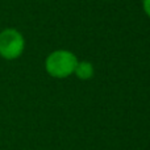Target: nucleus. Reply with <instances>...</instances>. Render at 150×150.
<instances>
[{
  "label": "nucleus",
  "instance_id": "nucleus-4",
  "mask_svg": "<svg viewBox=\"0 0 150 150\" xmlns=\"http://www.w3.org/2000/svg\"><path fill=\"white\" fill-rule=\"evenodd\" d=\"M144 11L146 12V15L150 17V0H144Z\"/></svg>",
  "mask_w": 150,
  "mask_h": 150
},
{
  "label": "nucleus",
  "instance_id": "nucleus-1",
  "mask_svg": "<svg viewBox=\"0 0 150 150\" xmlns=\"http://www.w3.org/2000/svg\"><path fill=\"white\" fill-rule=\"evenodd\" d=\"M78 65L76 57L67 50H55L45 61V67L49 75L54 78H66L75 71Z\"/></svg>",
  "mask_w": 150,
  "mask_h": 150
},
{
  "label": "nucleus",
  "instance_id": "nucleus-3",
  "mask_svg": "<svg viewBox=\"0 0 150 150\" xmlns=\"http://www.w3.org/2000/svg\"><path fill=\"white\" fill-rule=\"evenodd\" d=\"M75 75H76L79 79L87 80L91 79L93 76V66L91 65L87 61H83V62H78L76 67H75Z\"/></svg>",
  "mask_w": 150,
  "mask_h": 150
},
{
  "label": "nucleus",
  "instance_id": "nucleus-2",
  "mask_svg": "<svg viewBox=\"0 0 150 150\" xmlns=\"http://www.w3.org/2000/svg\"><path fill=\"white\" fill-rule=\"evenodd\" d=\"M25 41L23 34L16 29L0 32V55L5 59H16L24 52Z\"/></svg>",
  "mask_w": 150,
  "mask_h": 150
}]
</instances>
